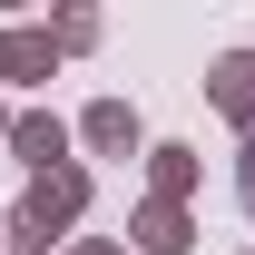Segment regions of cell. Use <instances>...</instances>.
<instances>
[{"instance_id":"obj_1","label":"cell","mask_w":255,"mask_h":255,"mask_svg":"<svg viewBox=\"0 0 255 255\" xmlns=\"http://www.w3.org/2000/svg\"><path fill=\"white\" fill-rule=\"evenodd\" d=\"M69 206H79V177H49V187L30 196V226H49V216H69Z\"/></svg>"}]
</instances>
